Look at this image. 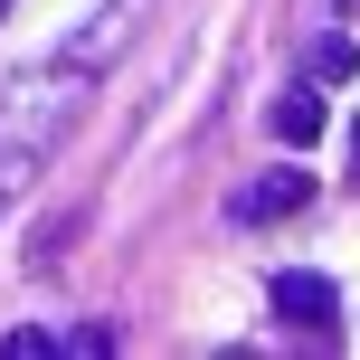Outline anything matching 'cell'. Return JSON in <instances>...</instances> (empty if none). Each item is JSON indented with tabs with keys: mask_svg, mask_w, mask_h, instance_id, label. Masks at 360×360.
Listing matches in <instances>:
<instances>
[{
	"mask_svg": "<svg viewBox=\"0 0 360 360\" xmlns=\"http://www.w3.org/2000/svg\"><path fill=\"white\" fill-rule=\"evenodd\" d=\"M76 114H86V76H76V67H29V76H10V86H0V171L29 180L38 152H57V133H67Z\"/></svg>",
	"mask_w": 360,
	"mask_h": 360,
	"instance_id": "obj_1",
	"label": "cell"
},
{
	"mask_svg": "<svg viewBox=\"0 0 360 360\" xmlns=\"http://www.w3.org/2000/svg\"><path fill=\"white\" fill-rule=\"evenodd\" d=\"M143 10H152V0H105V10H95L86 29L67 38V67H76V76H105L114 57H124V38L143 29Z\"/></svg>",
	"mask_w": 360,
	"mask_h": 360,
	"instance_id": "obj_2",
	"label": "cell"
},
{
	"mask_svg": "<svg viewBox=\"0 0 360 360\" xmlns=\"http://www.w3.org/2000/svg\"><path fill=\"white\" fill-rule=\"evenodd\" d=\"M266 304L285 313V323H304V332H332L342 294H332V275H304V266H294V275H275V285H266Z\"/></svg>",
	"mask_w": 360,
	"mask_h": 360,
	"instance_id": "obj_3",
	"label": "cell"
},
{
	"mask_svg": "<svg viewBox=\"0 0 360 360\" xmlns=\"http://www.w3.org/2000/svg\"><path fill=\"white\" fill-rule=\"evenodd\" d=\"M266 133H275V143H294V152H304L313 133H323V95H313V86H285V95L266 105Z\"/></svg>",
	"mask_w": 360,
	"mask_h": 360,
	"instance_id": "obj_4",
	"label": "cell"
},
{
	"mask_svg": "<svg viewBox=\"0 0 360 360\" xmlns=\"http://www.w3.org/2000/svg\"><path fill=\"white\" fill-rule=\"evenodd\" d=\"M304 199H313V180H304V171H266L256 190H237V218H294Z\"/></svg>",
	"mask_w": 360,
	"mask_h": 360,
	"instance_id": "obj_5",
	"label": "cell"
},
{
	"mask_svg": "<svg viewBox=\"0 0 360 360\" xmlns=\"http://www.w3.org/2000/svg\"><path fill=\"white\" fill-rule=\"evenodd\" d=\"M57 351H76V360H105V351H114V332H105V323H76V332H57Z\"/></svg>",
	"mask_w": 360,
	"mask_h": 360,
	"instance_id": "obj_6",
	"label": "cell"
},
{
	"mask_svg": "<svg viewBox=\"0 0 360 360\" xmlns=\"http://www.w3.org/2000/svg\"><path fill=\"white\" fill-rule=\"evenodd\" d=\"M57 351V332H10V342H0V360H48Z\"/></svg>",
	"mask_w": 360,
	"mask_h": 360,
	"instance_id": "obj_7",
	"label": "cell"
},
{
	"mask_svg": "<svg viewBox=\"0 0 360 360\" xmlns=\"http://www.w3.org/2000/svg\"><path fill=\"white\" fill-rule=\"evenodd\" d=\"M313 76H351V38H323L313 48Z\"/></svg>",
	"mask_w": 360,
	"mask_h": 360,
	"instance_id": "obj_8",
	"label": "cell"
},
{
	"mask_svg": "<svg viewBox=\"0 0 360 360\" xmlns=\"http://www.w3.org/2000/svg\"><path fill=\"white\" fill-rule=\"evenodd\" d=\"M304 10H313V19H342V10H351V0H304Z\"/></svg>",
	"mask_w": 360,
	"mask_h": 360,
	"instance_id": "obj_9",
	"label": "cell"
},
{
	"mask_svg": "<svg viewBox=\"0 0 360 360\" xmlns=\"http://www.w3.org/2000/svg\"><path fill=\"white\" fill-rule=\"evenodd\" d=\"M10 190H19V180H10V171H0V199H10Z\"/></svg>",
	"mask_w": 360,
	"mask_h": 360,
	"instance_id": "obj_10",
	"label": "cell"
},
{
	"mask_svg": "<svg viewBox=\"0 0 360 360\" xmlns=\"http://www.w3.org/2000/svg\"><path fill=\"white\" fill-rule=\"evenodd\" d=\"M351 152H360V124H351Z\"/></svg>",
	"mask_w": 360,
	"mask_h": 360,
	"instance_id": "obj_11",
	"label": "cell"
},
{
	"mask_svg": "<svg viewBox=\"0 0 360 360\" xmlns=\"http://www.w3.org/2000/svg\"><path fill=\"white\" fill-rule=\"evenodd\" d=\"M0 10H10V0H0Z\"/></svg>",
	"mask_w": 360,
	"mask_h": 360,
	"instance_id": "obj_12",
	"label": "cell"
}]
</instances>
